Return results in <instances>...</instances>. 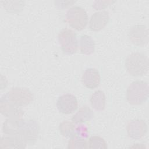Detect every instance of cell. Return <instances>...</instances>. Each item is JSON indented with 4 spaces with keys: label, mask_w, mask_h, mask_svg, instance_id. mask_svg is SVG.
Listing matches in <instances>:
<instances>
[{
    "label": "cell",
    "mask_w": 149,
    "mask_h": 149,
    "mask_svg": "<svg viewBox=\"0 0 149 149\" xmlns=\"http://www.w3.org/2000/svg\"><path fill=\"white\" fill-rule=\"evenodd\" d=\"M109 20V13L107 10L94 12L90 19L89 28L91 31H99L103 29Z\"/></svg>",
    "instance_id": "cell-11"
},
{
    "label": "cell",
    "mask_w": 149,
    "mask_h": 149,
    "mask_svg": "<svg viewBox=\"0 0 149 149\" xmlns=\"http://www.w3.org/2000/svg\"><path fill=\"white\" fill-rule=\"evenodd\" d=\"M88 147L89 148L107 149V144L105 140L99 136H92L88 139Z\"/></svg>",
    "instance_id": "cell-20"
},
{
    "label": "cell",
    "mask_w": 149,
    "mask_h": 149,
    "mask_svg": "<svg viewBox=\"0 0 149 149\" xmlns=\"http://www.w3.org/2000/svg\"><path fill=\"white\" fill-rule=\"evenodd\" d=\"M125 66L127 72L133 76L140 77L146 74L149 69L148 57L141 52H133L125 59Z\"/></svg>",
    "instance_id": "cell-1"
},
{
    "label": "cell",
    "mask_w": 149,
    "mask_h": 149,
    "mask_svg": "<svg viewBox=\"0 0 149 149\" xmlns=\"http://www.w3.org/2000/svg\"><path fill=\"white\" fill-rule=\"evenodd\" d=\"M114 2L112 1H97L94 2L93 7L96 10H102L106 8L108 5Z\"/></svg>",
    "instance_id": "cell-21"
},
{
    "label": "cell",
    "mask_w": 149,
    "mask_h": 149,
    "mask_svg": "<svg viewBox=\"0 0 149 149\" xmlns=\"http://www.w3.org/2000/svg\"><path fill=\"white\" fill-rule=\"evenodd\" d=\"M0 112L5 116L8 118H21L24 115L23 111L10 101L4 94L0 100Z\"/></svg>",
    "instance_id": "cell-10"
},
{
    "label": "cell",
    "mask_w": 149,
    "mask_h": 149,
    "mask_svg": "<svg viewBox=\"0 0 149 149\" xmlns=\"http://www.w3.org/2000/svg\"><path fill=\"white\" fill-rule=\"evenodd\" d=\"M66 17L70 26L77 31L83 30L88 23L87 12L81 6H74L69 9Z\"/></svg>",
    "instance_id": "cell-4"
},
{
    "label": "cell",
    "mask_w": 149,
    "mask_h": 149,
    "mask_svg": "<svg viewBox=\"0 0 149 149\" xmlns=\"http://www.w3.org/2000/svg\"><path fill=\"white\" fill-rule=\"evenodd\" d=\"M73 122L65 120L61 122L59 126L60 133L65 137L70 138L76 134V125Z\"/></svg>",
    "instance_id": "cell-18"
},
{
    "label": "cell",
    "mask_w": 149,
    "mask_h": 149,
    "mask_svg": "<svg viewBox=\"0 0 149 149\" xmlns=\"http://www.w3.org/2000/svg\"><path fill=\"white\" fill-rule=\"evenodd\" d=\"M5 95L9 101L20 108L28 105L33 101L32 93L24 87L12 88Z\"/></svg>",
    "instance_id": "cell-5"
},
{
    "label": "cell",
    "mask_w": 149,
    "mask_h": 149,
    "mask_svg": "<svg viewBox=\"0 0 149 149\" xmlns=\"http://www.w3.org/2000/svg\"><path fill=\"white\" fill-rule=\"evenodd\" d=\"M76 134L81 136V137H87V129L83 126V125H80L76 128Z\"/></svg>",
    "instance_id": "cell-22"
},
{
    "label": "cell",
    "mask_w": 149,
    "mask_h": 149,
    "mask_svg": "<svg viewBox=\"0 0 149 149\" xmlns=\"http://www.w3.org/2000/svg\"><path fill=\"white\" fill-rule=\"evenodd\" d=\"M128 37L130 41L134 45L144 47L148 42V29L144 25H135L130 29Z\"/></svg>",
    "instance_id": "cell-7"
},
{
    "label": "cell",
    "mask_w": 149,
    "mask_h": 149,
    "mask_svg": "<svg viewBox=\"0 0 149 149\" xmlns=\"http://www.w3.org/2000/svg\"><path fill=\"white\" fill-rule=\"evenodd\" d=\"M91 107L96 111H102L105 109L106 98L104 92L101 90L95 91L90 99Z\"/></svg>",
    "instance_id": "cell-17"
},
{
    "label": "cell",
    "mask_w": 149,
    "mask_h": 149,
    "mask_svg": "<svg viewBox=\"0 0 149 149\" xmlns=\"http://www.w3.org/2000/svg\"><path fill=\"white\" fill-rule=\"evenodd\" d=\"M128 136L134 140H139L143 137L147 131V126L142 119L130 120L126 126Z\"/></svg>",
    "instance_id": "cell-9"
},
{
    "label": "cell",
    "mask_w": 149,
    "mask_h": 149,
    "mask_svg": "<svg viewBox=\"0 0 149 149\" xmlns=\"http://www.w3.org/2000/svg\"><path fill=\"white\" fill-rule=\"evenodd\" d=\"M56 107L60 112L70 114L74 112L78 107L76 97L71 94H64L59 96L56 101Z\"/></svg>",
    "instance_id": "cell-8"
},
{
    "label": "cell",
    "mask_w": 149,
    "mask_h": 149,
    "mask_svg": "<svg viewBox=\"0 0 149 149\" xmlns=\"http://www.w3.org/2000/svg\"><path fill=\"white\" fill-rule=\"evenodd\" d=\"M26 145V143L19 137L6 135L1 138L0 147L1 148H24Z\"/></svg>",
    "instance_id": "cell-14"
},
{
    "label": "cell",
    "mask_w": 149,
    "mask_h": 149,
    "mask_svg": "<svg viewBox=\"0 0 149 149\" xmlns=\"http://www.w3.org/2000/svg\"><path fill=\"white\" fill-rule=\"evenodd\" d=\"M60 47L63 53L67 55H73L77 51L78 40L76 34L69 29H63L58 36Z\"/></svg>",
    "instance_id": "cell-3"
},
{
    "label": "cell",
    "mask_w": 149,
    "mask_h": 149,
    "mask_svg": "<svg viewBox=\"0 0 149 149\" xmlns=\"http://www.w3.org/2000/svg\"><path fill=\"white\" fill-rule=\"evenodd\" d=\"M68 148L69 149H79L87 148L88 143L82 137L76 134L70 138L68 143Z\"/></svg>",
    "instance_id": "cell-19"
},
{
    "label": "cell",
    "mask_w": 149,
    "mask_h": 149,
    "mask_svg": "<svg viewBox=\"0 0 149 149\" xmlns=\"http://www.w3.org/2000/svg\"><path fill=\"white\" fill-rule=\"evenodd\" d=\"M94 116L93 111L87 105L81 107L72 116V121L75 124H80L90 120Z\"/></svg>",
    "instance_id": "cell-15"
},
{
    "label": "cell",
    "mask_w": 149,
    "mask_h": 149,
    "mask_svg": "<svg viewBox=\"0 0 149 149\" xmlns=\"http://www.w3.org/2000/svg\"><path fill=\"white\" fill-rule=\"evenodd\" d=\"M40 127L34 119L25 120V123L19 133V137L26 144H34L38 139Z\"/></svg>",
    "instance_id": "cell-6"
},
{
    "label": "cell",
    "mask_w": 149,
    "mask_h": 149,
    "mask_svg": "<svg viewBox=\"0 0 149 149\" xmlns=\"http://www.w3.org/2000/svg\"><path fill=\"white\" fill-rule=\"evenodd\" d=\"M149 86L147 82L137 80L132 82L126 90V100L131 105H141L148 97Z\"/></svg>",
    "instance_id": "cell-2"
},
{
    "label": "cell",
    "mask_w": 149,
    "mask_h": 149,
    "mask_svg": "<svg viewBox=\"0 0 149 149\" xmlns=\"http://www.w3.org/2000/svg\"><path fill=\"white\" fill-rule=\"evenodd\" d=\"M25 123L21 118H8L3 123L2 132L6 135L14 136L19 137V133Z\"/></svg>",
    "instance_id": "cell-12"
},
{
    "label": "cell",
    "mask_w": 149,
    "mask_h": 149,
    "mask_svg": "<svg viewBox=\"0 0 149 149\" xmlns=\"http://www.w3.org/2000/svg\"><path fill=\"white\" fill-rule=\"evenodd\" d=\"M80 50L83 54L90 55L94 52L95 42L91 37L83 34L80 36L79 42Z\"/></svg>",
    "instance_id": "cell-16"
},
{
    "label": "cell",
    "mask_w": 149,
    "mask_h": 149,
    "mask_svg": "<svg viewBox=\"0 0 149 149\" xmlns=\"http://www.w3.org/2000/svg\"><path fill=\"white\" fill-rule=\"evenodd\" d=\"M81 80L86 87L90 89L95 88L100 83V74L98 70L95 68H88L84 72Z\"/></svg>",
    "instance_id": "cell-13"
}]
</instances>
